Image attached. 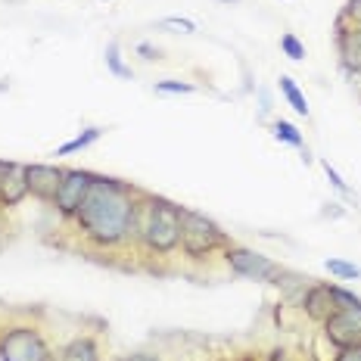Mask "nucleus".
Returning <instances> with one entry per match:
<instances>
[{
    "label": "nucleus",
    "instance_id": "23",
    "mask_svg": "<svg viewBox=\"0 0 361 361\" xmlns=\"http://www.w3.org/2000/svg\"><path fill=\"white\" fill-rule=\"evenodd\" d=\"M321 169H324V175H327V180H330V184H334V187H336V190H340V193H349V184H345V180L340 178V171H336V169H334V165H330V159H321Z\"/></svg>",
    "mask_w": 361,
    "mask_h": 361
},
{
    "label": "nucleus",
    "instance_id": "9",
    "mask_svg": "<svg viewBox=\"0 0 361 361\" xmlns=\"http://www.w3.org/2000/svg\"><path fill=\"white\" fill-rule=\"evenodd\" d=\"M336 50L349 72H361V28L336 19Z\"/></svg>",
    "mask_w": 361,
    "mask_h": 361
},
{
    "label": "nucleus",
    "instance_id": "17",
    "mask_svg": "<svg viewBox=\"0 0 361 361\" xmlns=\"http://www.w3.org/2000/svg\"><path fill=\"white\" fill-rule=\"evenodd\" d=\"M324 268L334 277H340V281H358V277H361V265H355V262H345V259H327Z\"/></svg>",
    "mask_w": 361,
    "mask_h": 361
},
{
    "label": "nucleus",
    "instance_id": "3",
    "mask_svg": "<svg viewBox=\"0 0 361 361\" xmlns=\"http://www.w3.org/2000/svg\"><path fill=\"white\" fill-rule=\"evenodd\" d=\"M231 240L209 215L184 209L180 215V250L187 259H209L218 250H228Z\"/></svg>",
    "mask_w": 361,
    "mask_h": 361
},
{
    "label": "nucleus",
    "instance_id": "10",
    "mask_svg": "<svg viewBox=\"0 0 361 361\" xmlns=\"http://www.w3.org/2000/svg\"><path fill=\"white\" fill-rule=\"evenodd\" d=\"M28 197V180H25V165L13 162L10 175L0 180V209H13Z\"/></svg>",
    "mask_w": 361,
    "mask_h": 361
},
{
    "label": "nucleus",
    "instance_id": "13",
    "mask_svg": "<svg viewBox=\"0 0 361 361\" xmlns=\"http://www.w3.org/2000/svg\"><path fill=\"white\" fill-rule=\"evenodd\" d=\"M100 137H103V128H85L78 137H72V140H66L63 147H56V156H72V153H78V149H87Z\"/></svg>",
    "mask_w": 361,
    "mask_h": 361
},
{
    "label": "nucleus",
    "instance_id": "29",
    "mask_svg": "<svg viewBox=\"0 0 361 361\" xmlns=\"http://www.w3.org/2000/svg\"><path fill=\"white\" fill-rule=\"evenodd\" d=\"M221 4H234V0H221Z\"/></svg>",
    "mask_w": 361,
    "mask_h": 361
},
{
    "label": "nucleus",
    "instance_id": "26",
    "mask_svg": "<svg viewBox=\"0 0 361 361\" xmlns=\"http://www.w3.org/2000/svg\"><path fill=\"white\" fill-rule=\"evenodd\" d=\"M125 361H159V358L149 355V352H134V355H128Z\"/></svg>",
    "mask_w": 361,
    "mask_h": 361
},
{
    "label": "nucleus",
    "instance_id": "14",
    "mask_svg": "<svg viewBox=\"0 0 361 361\" xmlns=\"http://www.w3.org/2000/svg\"><path fill=\"white\" fill-rule=\"evenodd\" d=\"M281 90H283V97H287V103L293 106V112L308 118V100L302 97V90H299V85L290 78V75H281Z\"/></svg>",
    "mask_w": 361,
    "mask_h": 361
},
{
    "label": "nucleus",
    "instance_id": "18",
    "mask_svg": "<svg viewBox=\"0 0 361 361\" xmlns=\"http://www.w3.org/2000/svg\"><path fill=\"white\" fill-rule=\"evenodd\" d=\"M281 50H283V54H287V56L293 59V63H299V59H305V44L299 41V37L293 35V32L281 35Z\"/></svg>",
    "mask_w": 361,
    "mask_h": 361
},
{
    "label": "nucleus",
    "instance_id": "8",
    "mask_svg": "<svg viewBox=\"0 0 361 361\" xmlns=\"http://www.w3.org/2000/svg\"><path fill=\"white\" fill-rule=\"evenodd\" d=\"M66 169H56V165H44V162H32L25 165V180H28V197L41 200V202H54L59 180H63Z\"/></svg>",
    "mask_w": 361,
    "mask_h": 361
},
{
    "label": "nucleus",
    "instance_id": "25",
    "mask_svg": "<svg viewBox=\"0 0 361 361\" xmlns=\"http://www.w3.org/2000/svg\"><path fill=\"white\" fill-rule=\"evenodd\" d=\"M137 54L144 56V59H159L162 54H159V47H153V44H147V41H140L137 44Z\"/></svg>",
    "mask_w": 361,
    "mask_h": 361
},
{
    "label": "nucleus",
    "instance_id": "16",
    "mask_svg": "<svg viewBox=\"0 0 361 361\" xmlns=\"http://www.w3.org/2000/svg\"><path fill=\"white\" fill-rule=\"evenodd\" d=\"M271 134H274V140H281V144H290V147H296V149L305 147V140H302V134H299V128L290 125V122H283V118H277L274 128H271Z\"/></svg>",
    "mask_w": 361,
    "mask_h": 361
},
{
    "label": "nucleus",
    "instance_id": "11",
    "mask_svg": "<svg viewBox=\"0 0 361 361\" xmlns=\"http://www.w3.org/2000/svg\"><path fill=\"white\" fill-rule=\"evenodd\" d=\"M302 312L312 321H324L327 314L336 312L334 296H330V283H314V287H308L302 293Z\"/></svg>",
    "mask_w": 361,
    "mask_h": 361
},
{
    "label": "nucleus",
    "instance_id": "20",
    "mask_svg": "<svg viewBox=\"0 0 361 361\" xmlns=\"http://www.w3.org/2000/svg\"><path fill=\"white\" fill-rule=\"evenodd\" d=\"M197 85L190 81H156V94H193Z\"/></svg>",
    "mask_w": 361,
    "mask_h": 361
},
{
    "label": "nucleus",
    "instance_id": "6",
    "mask_svg": "<svg viewBox=\"0 0 361 361\" xmlns=\"http://www.w3.org/2000/svg\"><path fill=\"white\" fill-rule=\"evenodd\" d=\"M94 178L97 175H90V171H85V169H66L63 180H59V190H56V197H54L50 206H56L59 215L75 218V212H78L81 202H85V197H87L90 184H94Z\"/></svg>",
    "mask_w": 361,
    "mask_h": 361
},
{
    "label": "nucleus",
    "instance_id": "7",
    "mask_svg": "<svg viewBox=\"0 0 361 361\" xmlns=\"http://www.w3.org/2000/svg\"><path fill=\"white\" fill-rule=\"evenodd\" d=\"M321 324H324V336L336 345V349H343V345H355V343H361V305L336 308V312L327 314Z\"/></svg>",
    "mask_w": 361,
    "mask_h": 361
},
{
    "label": "nucleus",
    "instance_id": "28",
    "mask_svg": "<svg viewBox=\"0 0 361 361\" xmlns=\"http://www.w3.org/2000/svg\"><path fill=\"white\" fill-rule=\"evenodd\" d=\"M10 169H13V162H6V159H0V180H4L6 175H10Z\"/></svg>",
    "mask_w": 361,
    "mask_h": 361
},
{
    "label": "nucleus",
    "instance_id": "15",
    "mask_svg": "<svg viewBox=\"0 0 361 361\" xmlns=\"http://www.w3.org/2000/svg\"><path fill=\"white\" fill-rule=\"evenodd\" d=\"M106 69L116 75V78L134 81L131 66H125V63H122V50H118V41H109V44H106Z\"/></svg>",
    "mask_w": 361,
    "mask_h": 361
},
{
    "label": "nucleus",
    "instance_id": "5",
    "mask_svg": "<svg viewBox=\"0 0 361 361\" xmlns=\"http://www.w3.org/2000/svg\"><path fill=\"white\" fill-rule=\"evenodd\" d=\"M224 265L240 277H250V281H277V274H281V265L271 262L268 255L246 250V246H234V243L224 250Z\"/></svg>",
    "mask_w": 361,
    "mask_h": 361
},
{
    "label": "nucleus",
    "instance_id": "22",
    "mask_svg": "<svg viewBox=\"0 0 361 361\" xmlns=\"http://www.w3.org/2000/svg\"><path fill=\"white\" fill-rule=\"evenodd\" d=\"M159 25H165V28H178V32H184V35H193V32H197V22L187 19V16H165Z\"/></svg>",
    "mask_w": 361,
    "mask_h": 361
},
{
    "label": "nucleus",
    "instance_id": "19",
    "mask_svg": "<svg viewBox=\"0 0 361 361\" xmlns=\"http://www.w3.org/2000/svg\"><path fill=\"white\" fill-rule=\"evenodd\" d=\"M330 296H334L336 308H355V305H361V296H355V293H349L343 287H334V283H330Z\"/></svg>",
    "mask_w": 361,
    "mask_h": 361
},
{
    "label": "nucleus",
    "instance_id": "2",
    "mask_svg": "<svg viewBox=\"0 0 361 361\" xmlns=\"http://www.w3.org/2000/svg\"><path fill=\"white\" fill-rule=\"evenodd\" d=\"M180 215L184 209L159 197H140L137 221H134V240L144 243L153 255H171L180 250Z\"/></svg>",
    "mask_w": 361,
    "mask_h": 361
},
{
    "label": "nucleus",
    "instance_id": "4",
    "mask_svg": "<svg viewBox=\"0 0 361 361\" xmlns=\"http://www.w3.org/2000/svg\"><path fill=\"white\" fill-rule=\"evenodd\" d=\"M0 361H54V352L37 327L19 324L0 334Z\"/></svg>",
    "mask_w": 361,
    "mask_h": 361
},
{
    "label": "nucleus",
    "instance_id": "21",
    "mask_svg": "<svg viewBox=\"0 0 361 361\" xmlns=\"http://www.w3.org/2000/svg\"><path fill=\"white\" fill-rule=\"evenodd\" d=\"M340 22H345V25H355V28H361V0H349V4L343 6Z\"/></svg>",
    "mask_w": 361,
    "mask_h": 361
},
{
    "label": "nucleus",
    "instance_id": "24",
    "mask_svg": "<svg viewBox=\"0 0 361 361\" xmlns=\"http://www.w3.org/2000/svg\"><path fill=\"white\" fill-rule=\"evenodd\" d=\"M334 361H361V343L355 345H343L340 352H336V358Z\"/></svg>",
    "mask_w": 361,
    "mask_h": 361
},
{
    "label": "nucleus",
    "instance_id": "12",
    "mask_svg": "<svg viewBox=\"0 0 361 361\" xmlns=\"http://www.w3.org/2000/svg\"><path fill=\"white\" fill-rule=\"evenodd\" d=\"M54 361H100V345L94 343V336H75L56 352Z\"/></svg>",
    "mask_w": 361,
    "mask_h": 361
},
{
    "label": "nucleus",
    "instance_id": "27",
    "mask_svg": "<svg viewBox=\"0 0 361 361\" xmlns=\"http://www.w3.org/2000/svg\"><path fill=\"white\" fill-rule=\"evenodd\" d=\"M268 361H290V355H287V352L277 349V352H271V355H268Z\"/></svg>",
    "mask_w": 361,
    "mask_h": 361
},
{
    "label": "nucleus",
    "instance_id": "1",
    "mask_svg": "<svg viewBox=\"0 0 361 361\" xmlns=\"http://www.w3.org/2000/svg\"><path fill=\"white\" fill-rule=\"evenodd\" d=\"M137 190L116 178H94L85 202L75 212L81 237L97 250H116V246L134 240V221H137Z\"/></svg>",
    "mask_w": 361,
    "mask_h": 361
}]
</instances>
